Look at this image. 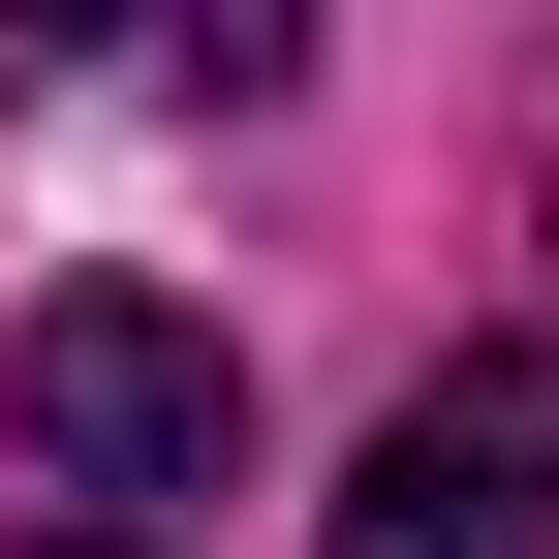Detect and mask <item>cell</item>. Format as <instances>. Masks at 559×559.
Masks as SVG:
<instances>
[{"mask_svg":"<svg viewBox=\"0 0 559 559\" xmlns=\"http://www.w3.org/2000/svg\"><path fill=\"white\" fill-rule=\"evenodd\" d=\"M311 559H559V342H466V373H404Z\"/></svg>","mask_w":559,"mask_h":559,"instance_id":"cell-2","label":"cell"},{"mask_svg":"<svg viewBox=\"0 0 559 559\" xmlns=\"http://www.w3.org/2000/svg\"><path fill=\"white\" fill-rule=\"evenodd\" d=\"M0 404H32L62 498H218V466H249V342L156 311V280H62V311L0 342Z\"/></svg>","mask_w":559,"mask_h":559,"instance_id":"cell-1","label":"cell"},{"mask_svg":"<svg viewBox=\"0 0 559 559\" xmlns=\"http://www.w3.org/2000/svg\"><path fill=\"white\" fill-rule=\"evenodd\" d=\"M32 559H156V528H32Z\"/></svg>","mask_w":559,"mask_h":559,"instance_id":"cell-3","label":"cell"}]
</instances>
